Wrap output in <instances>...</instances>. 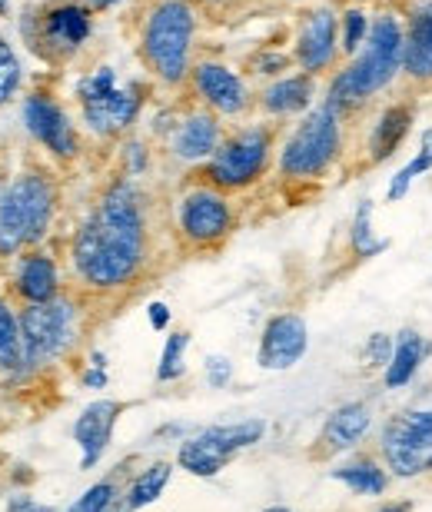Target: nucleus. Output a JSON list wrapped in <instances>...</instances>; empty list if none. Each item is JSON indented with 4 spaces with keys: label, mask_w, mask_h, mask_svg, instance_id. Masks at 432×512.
<instances>
[{
    "label": "nucleus",
    "mask_w": 432,
    "mask_h": 512,
    "mask_svg": "<svg viewBox=\"0 0 432 512\" xmlns=\"http://www.w3.org/2000/svg\"><path fill=\"white\" fill-rule=\"evenodd\" d=\"M123 413V406L117 399H94L80 409L77 423H74V443L80 449V469H97L100 459L107 456V449L113 443V429Z\"/></svg>",
    "instance_id": "nucleus-16"
},
{
    "label": "nucleus",
    "mask_w": 432,
    "mask_h": 512,
    "mask_svg": "<svg viewBox=\"0 0 432 512\" xmlns=\"http://www.w3.org/2000/svg\"><path fill=\"white\" fill-rule=\"evenodd\" d=\"M343 114L323 100L283 140L276 167L286 180H320L343 153Z\"/></svg>",
    "instance_id": "nucleus-5"
},
{
    "label": "nucleus",
    "mask_w": 432,
    "mask_h": 512,
    "mask_svg": "<svg viewBox=\"0 0 432 512\" xmlns=\"http://www.w3.org/2000/svg\"><path fill=\"white\" fill-rule=\"evenodd\" d=\"M260 512H293L290 506H266V509H260Z\"/></svg>",
    "instance_id": "nucleus-46"
},
{
    "label": "nucleus",
    "mask_w": 432,
    "mask_h": 512,
    "mask_svg": "<svg viewBox=\"0 0 432 512\" xmlns=\"http://www.w3.org/2000/svg\"><path fill=\"white\" fill-rule=\"evenodd\" d=\"M173 469H177V463H170V459H153L150 466H143L137 476L130 479V486L123 489V496H127L130 509H147L153 506L157 499L167 493L170 479H173Z\"/></svg>",
    "instance_id": "nucleus-28"
},
{
    "label": "nucleus",
    "mask_w": 432,
    "mask_h": 512,
    "mask_svg": "<svg viewBox=\"0 0 432 512\" xmlns=\"http://www.w3.org/2000/svg\"><path fill=\"white\" fill-rule=\"evenodd\" d=\"M413 509H416L413 499H383L373 512H413Z\"/></svg>",
    "instance_id": "nucleus-43"
},
{
    "label": "nucleus",
    "mask_w": 432,
    "mask_h": 512,
    "mask_svg": "<svg viewBox=\"0 0 432 512\" xmlns=\"http://www.w3.org/2000/svg\"><path fill=\"white\" fill-rule=\"evenodd\" d=\"M376 443L406 446L413 453H432V409H406V413L389 416L379 429Z\"/></svg>",
    "instance_id": "nucleus-24"
},
{
    "label": "nucleus",
    "mask_w": 432,
    "mask_h": 512,
    "mask_svg": "<svg viewBox=\"0 0 432 512\" xmlns=\"http://www.w3.org/2000/svg\"><path fill=\"white\" fill-rule=\"evenodd\" d=\"M223 143V130H220V117L213 110H193L180 120L170 133V153L183 163H203Z\"/></svg>",
    "instance_id": "nucleus-18"
},
{
    "label": "nucleus",
    "mask_w": 432,
    "mask_h": 512,
    "mask_svg": "<svg viewBox=\"0 0 432 512\" xmlns=\"http://www.w3.org/2000/svg\"><path fill=\"white\" fill-rule=\"evenodd\" d=\"M376 456L383 459V466L389 469V476H393L396 483H409V479L426 476V456L413 453V449H406V446L376 443Z\"/></svg>",
    "instance_id": "nucleus-32"
},
{
    "label": "nucleus",
    "mask_w": 432,
    "mask_h": 512,
    "mask_svg": "<svg viewBox=\"0 0 432 512\" xmlns=\"http://www.w3.org/2000/svg\"><path fill=\"white\" fill-rule=\"evenodd\" d=\"M120 496H123V489H120V483L113 476L97 479L94 486H87L84 493H80L74 503L67 506V512H107Z\"/></svg>",
    "instance_id": "nucleus-34"
},
{
    "label": "nucleus",
    "mask_w": 432,
    "mask_h": 512,
    "mask_svg": "<svg viewBox=\"0 0 432 512\" xmlns=\"http://www.w3.org/2000/svg\"><path fill=\"white\" fill-rule=\"evenodd\" d=\"M20 336H24V373L57 363L77 343L74 300L57 296L50 303H27L20 310Z\"/></svg>",
    "instance_id": "nucleus-7"
},
{
    "label": "nucleus",
    "mask_w": 432,
    "mask_h": 512,
    "mask_svg": "<svg viewBox=\"0 0 432 512\" xmlns=\"http://www.w3.org/2000/svg\"><path fill=\"white\" fill-rule=\"evenodd\" d=\"M260 107L270 117H293L310 114L316 107V77L310 74H283L260 94Z\"/></svg>",
    "instance_id": "nucleus-22"
},
{
    "label": "nucleus",
    "mask_w": 432,
    "mask_h": 512,
    "mask_svg": "<svg viewBox=\"0 0 432 512\" xmlns=\"http://www.w3.org/2000/svg\"><path fill=\"white\" fill-rule=\"evenodd\" d=\"M403 60H406V17H399L393 7H386L373 14V30H369L363 50L356 57H349L329 77L326 104L339 110L343 117L359 114L376 97L389 94L399 84Z\"/></svg>",
    "instance_id": "nucleus-2"
},
{
    "label": "nucleus",
    "mask_w": 432,
    "mask_h": 512,
    "mask_svg": "<svg viewBox=\"0 0 432 512\" xmlns=\"http://www.w3.org/2000/svg\"><path fill=\"white\" fill-rule=\"evenodd\" d=\"M273 133L270 127L253 124L223 137L220 150L207 163V177L216 190H243L256 183L270 167Z\"/></svg>",
    "instance_id": "nucleus-8"
},
{
    "label": "nucleus",
    "mask_w": 432,
    "mask_h": 512,
    "mask_svg": "<svg viewBox=\"0 0 432 512\" xmlns=\"http://www.w3.org/2000/svg\"><path fill=\"white\" fill-rule=\"evenodd\" d=\"M77 100L84 124L97 137H120L137 124L143 110V90L133 84H120L113 67H97L77 80Z\"/></svg>",
    "instance_id": "nucleus-6"
},
{
    "label": "nucleus",
    "mask_w": 432,
    "mask_h": 512,
    "mask_svg": "<svg viewBox=\"0 0 432 512\" xmlns=\"http://www.w3.org/2000/svg\"><path fill=\"white\" fill-rule=\"evenodd\" d=\"M286 64H290V57L286 54H263V57L253 60L256 74H266V77H283Z\"/></svg>",
    "instance_id": "nucleus-40"
},
{
    "label": "nucleus",
    "mask_w": 432,
    "mask_h": 512,
    "mask_svg": "<svg viewBox=\"0 0 432 512\" xmlns=\"http://www.w3.org/2000/svg\"><path fill=\"white\" fill-rule=\"evenodd\" d=\"M147 167H150L147 147H143L140 140H130L127 147H123V170H127V177H140Z\"/></svg>",
    "instance_id": "nucleus-38"
},
{
    "label": "nucleus",
    "mask_w": 432,
    "mask_h": 512,
    "mask_svg": "<svg viewBox=\"0 0 432 512\" xmlns=\"http://www.w3.org/2000/svg\"><path fill=\"white\" fill-rule=\"evenodd\" d=\"M14 290L24 303H50L60 296V270L54 256L47 253H27L17 263Z\"/></svg>",
    "instance_id": "nucleus-23"
},
{
    "label": "nucleus",
    "mask_w": 432,
    "mask_h": 512,
    "mask_svg": "<svg viewBox=\"0 0 432 512\" xmlns=\"http://www.w3.org/2000/svg\"><path fill=\"white\" fill-rule=\"evenodd\" d=\"M197 433L207 439L210 446L220 449L223 456H236L243 449H253L256 443H263L266 436V419L250 416V419H236V423H216L207 429H197Z\"/></svg>",
    "instance_id": "nucleus-25"
},
{
    "label": "nucleus",
    "mask_w": 432,
    "mask_h": 512,
    "mask_svg": "<svg viewBox=\"0 0 432 512\" xmlns=\"http://www.w3.org/2000/svg\"><path fill=\"white\" fill-rule=\"evenodd\" d=\"M329 479L363 499H386L389 486L396 483L376 453H353L346 463H339L333 473H329Z\"/></svg>",
    "instance_id": "nucleus-21"
},
{
    "label": "nucleus",
    "mask_w": 432,
    "mask_h": 512,
    "mask_svg": "<svg viewBox=\"0 0 432 512\" xmlns=\"http://www.w3.org/2000/svg\"><path fill=\"white\" fill-rule=\"evenodd\" d=\"M177 227L193 247H216L233 230V207L226 193L216 190L213 183L187 190L177 207Z\"/></svg>",
    "instance_id": "nucleus-9"
},
{
    "label": "nucleus",
    "mask_w": 432,
    "mask_h": 512,
    "mask_svg": "<svg viewBox=\"0 0 432 512\" xmlns=\"http://www.w3.org/2000/svg\"><path fill=\"white\" fill-rule=\"evenodd\" d=\"M24 127L30 130V137L54 153V157L74 160L80 150L77 127L70 124V117L64 114V107L57 100H50L47 94H34L24 100Z\"/></svg>",
    "instance_id": "nucleus-13"
},
{
    "label": "nucleus",
    "mask_w": 432,
    "mask_h": 512,
    "mask_svg": "<svg viewBox=\"0 0 432 512\" xmlns=\"http://www.w3.org/2000/svg\"><path fill=\"white\" fill-rule=\"evenodd\" d=\"M403 77L416 87H432V0H416L406 10Z\"/></svg>",
    "instance_id": "nucleus-19"
},
{
    "label": "nucleus",
    "mask_w": 432,
    "mask_h": 512,
    "mask_svg": "<svg viewBox=\"0 0 432 512\" xmlns=\"http://www.w3.org/2000/svg\"><path fill=\"white\" fill-rule=\"evenodd\" d=\"M107 512H133V509H130V503H127V496H120L117 503H113V506H110Z\"/></svg>",
    "instance_id": "nucleus-45"
},
{
    "label": "nucleus",
    "mask_w": 432,
    "mask_h": 512,
    "mask_svg": "<svg viewBox=\"0 0 432 512\" xmlns=\"http://www.w3.org/2000/svg\"><path fill=\"white\" fill-rule=\"evenodd\" d=\"M7 512H60L57 506H47V503H37L34 496L27 493H17L7 499Z\"/></svg>",
    "instance_id": "nucleus-41"
},
{
    "label": "nucleus",
    "mask_w": 432,
    "mask_h": 512,
    "mask_svg": "<svg viewBox=\"0 0 432 512\" xmlns=\"http://www.w3.org/2000/svg\"><path fill=\"white\" fill-rule=\"evenodd\" d=\"M376 429V413L373 406L363 399L353 403H339L333 413L326 416V423L320 429V456H349L373 436Z\"/></svg>",
    "instance_id": "nucleus-14"
},
{
    "label": "nucleus",
    "mask_w": 432,
    "mask_h": 512,
    "mask_svg": "<svg viewBox=\"0 0 432 512\" xmlns=\"http://www.w3.org/2000/svg\"><path fill=\"white\" fill-rule=\"evenodd\" d=\"M187 350H190V333L173 330L167 336V343H163V350H160L157 383H177L187 376Z\"/></svg>",
    "instance_id": "nucleus-33"
},
{
    "label": "nucleus",
    "mask_w": 432,
    "mask_h": 512,
    "mask_svg": "<svg viewBox=\"0 0 432 512\" xmlns=\"http://www.w3.org/2000/svg\"><path fill=\"white\" fill-rule=\"evenodd\" d=\"M426 476H432V453L426 456Z\"/></svg>",
    "instance_id": "nucleus-47"
},
{
    "label": "nucleus",
    "mask_w": 432,
    "mask_h": 512,
    "mask_svg": "<svg viewBox=\"0 0 432 512\" xmlns=\"http://www.w3.org/2000/svg\"><path fill=\"white\" fill-rule=\"evenodd\" d=\"M432 356V343L426 340L416 326H403L396 333V346H393V356H389V366L379 376H383V389H406L416 383L419 370L423 363Z\"/></svg>",
    "instance_id": "nucleus-20"
},
{
    "label": "nucleus",
    "mask_w": 432,
    "mask_h": 512,
    "mask_svg": "<svg viewBox=\"0 0 432 512\" xmlns=\"http://www.w3.org/2000/svg\"><path fill=\"white\" fill-rule=\"evenodd\" d=\"M416 124V107L409 100H389L379 107V114L373 117L366 133V157L369 163H386L393 160L399 147L406 143V137L413 133Z\"/></svg>",
    "instance_id": "nucleus-17"
},
{
    "label": "nucleus",
    "mask_w": 432,
    "mask_h": 512,
    "mask_svg": "<svg viewBox=\"0 0 432 512\" xmlns=\"http://www.w3.org/2000/svg\"><path fill=\"white\" fill-rule=\"evenodd\" d=\"M233 373H236V366H233L230 356L210 353L207 360H203V376H207L210 389H226V386L233 383Z\"/></svg>",
    "instance_id": "nucleus-37"
},
{
    "label": "nucleus",
    "mask_w": 432,
    "mask_h": 512,
    "mask_svg": "<svg viewBox=\"0 0 432 512\" xmlns=\"http://www.w3.org/2000/svg\"><path fill=\"white\" fill-rule=\"evenodd\" d=\"M147 260V213L130 177L113 180L70 243V266L97 293L123 290Z\"/></svg>",
    "instance_id": "nucleus-1"
},
{
    "label": "nucleus",
    "mask_w": 432,
    "mask_h": 512,
    "mask_svg": "<svg viewBox=\"0 0 432 512\" xmlns=\"http://www.w3.org/2000/svg\"><path fill=\"white\" fill-rule=\"evenodd\" d=\"M84 4H87L90 10H110V7L123 4V0H84Z\"/></svg>",
    "instance_id": "nucleus-44"
},
{
    "label": "nucleus",
    "mask_w": 432,
    "mask_h": 512,
    "mask_svg": "<svg viewBox=\"0 0 432 512\" xmlns=\"http://www.w3.org/2000/svg\"><path fill=\"white\" fill-rule=\"evenodd\" d=\"M426 173H432V127L419 130L416 153L399 167L386 183V203H403L409 197V190L416 187V180H423Z\"/></svg>",
    "instance_id": "nucleus-26"
},
{
    "label": "nucleus",
    "mask_w": 432,
    "mask_h": 512,
    "mask_svg": "<svg viewBox=\"0 0 432 512\" xmlns=\"http://www.w3.org/2000/svg\"><path fill=\"white\" fill-rule=\"evenodd\" d=\"M94 34V10L87 4H57L40 17V50L54 57H70Z\"/></svg>",
    "instance_id": "nucleus-15"
},
{
    "label": "nucleus",
    "mask_w": 432,
    "mask_h": 512,
    "mask_svg": "<svg viewBox=\"0 0 432 512\" xmlns=\"http://www.w3.org/2000/svg\"><path fill=\"white\" fill-rule=\"evenodd\" d=\"M20 87V64L14 57V50L4 37H0V104H7Z\"/></svg>",
    "instance_id": "nucleus-36"
},
{
    "label": "nucleus",
    "mask_w": 432,
    "mask_h": 512,
    "mask_svg": "<svg viewBox=\"0 0 432 512\" xmlns=\"http://www.w3.org/2000/svg\"><path fill=\"white\" fill-rule=\"evenodd\" d=\"M193 37H197V10H193L190 0H160L143 20V64L163 84H183L193 74Z\"/></svg>",
    "instance_id": "nucleus-3"
},
{
    "label": "nucleus",
    "mask_w": 432,
    "mask_h": 512,
    "mask_svg": "<svg viewBox=\"0 0 432 512\" xmlns=\"http://www.w3.org/2000/svg\"><path fill=\"white\" fill-rule=\"evenodd\" d=\"M193 90L207 104L216 117H240L250 107V90H246L243 77L233 67L220 64V60H200L193 67Z\"/></svg>",
    "instance_id": "nucleus-12"
},
{
    "label": "nucleus",
    "mask_w": 432,
    "mask_h": 512,
    "mask_svg": "<svg viewBox=\"0 0 432 512\" xmlns=\"http://www.w3.org/2000/svg\"><path fill=\"white\" fill-rule=\"evenodd\" d=\"M80 383H84V389H107L110 376H107V356L104 353H94L90 356V366L84 370V376H80Z\"/></svg>",
    "instance_id": "nucleus-39"
},
{
    "label": "nucleus",
    "mask_w": 432,
    "mask_h": 512,
    "mask_svg": "<svg viewBox=\"0 0 432 512\" xmlns=\"http://www.w3.org/2000/svg\"><path fill=\"white\" fill-rule=\"evenodd\" d=\"M393 346H396V333H386V330L369 333L363 346H359V363H363V370L383 373L389 366V356H393Z\"/></svg>",
    "instance_id": "nucleus-35"
},
{
    "label": "nucleus",
    "mask_w": 432,
    "mask_h": 512,
    "mask_svg": "<svg viewBox=\"0 0 432 512\" xmlns=\"http://www.w3.org/2000/svg\"><path fill=\"white\" fill-rule=\"evenodd\" d=\"M230 466V456H223L220 449L210 446L200 433H193L187 439H180L177 446V469L197 476V479H213Z\"/></svg>",
    "instance_id": "nucleus-27"
},
{
    "label": "nucleus",
    "mask_w": 432,
    "mask_h": 512,
    "mask_svg": "<svg viewBox=\"0 0 432 512\" xmlns=\"http://www.w3.org/2000/svg\"><path fill=\"white\" fill-rule=\"evenodd\" d=\"M0 370L24 373V336H20V313L0 300Z\"/></svg>",
    "instance_id": "nucleus-30"
},
{
    "label": "nucleus",
    "mask_w": 432,
    "mask_h": 512,
    "mask_svg": "<svg viewBox=\"0 0 432 512\" xmlns=\"http://www.w3.org/2000/svg\"><path fill=\"white\" fill-rule=\"evenodd\" d=\"M57 190L44 173H20L0 187V256H14L47 237Z\"/></svg>",
    "instance_id": "nucleus-4"
},
{
    "label": "nucleus",
    "mask_w": 432,
    "mask_h": 512,
    "mask_svg": "<svg viewBox=\"0 0 432 512\" xmlns=\"http://www.w3.org/2000/svg\"><path fill=\"white\" fill-rule=\"evenodd\" d=\"M369 30H373V14L366 10V4H349L339 14V50H343V57H356L363 50Z\"/></svg>",
    "instance_id": "nucleus-31"
},
{
    "label": "nucleus",
    "mask_w": 432,
    "mask_h": 512,
    "mask_svg": "<svg viewBox=\"0 0 432 512\" xmlns=\"http://www.w3.org/2000/svg\"><path fill=\"white\" fill-rule=\"evenodd\" d=\"M373 213H376L373 200H359L353 223H349V250H353L356 260H376L379 253L389 250V240L373 230Z\"/></svg>",
    "instance_id": "nucleus-29"
},
{
    "label": "nucleus",
    "mask_w": 432,
    "mask_h": 512,
    "mask_svg": "<svg viewBox=\"0 0 432 512\" xmlns=\"http://www.w3.org/2000/svg\"><path fill=\"white\" fill-rule=\"evenodd\" d=\"M306 353H310V323L300 313H273L260 333L256 366L266 373H286Z\"/></svg>",
    "instance_id": "nucleus-11"
},
{
    "label": "nucleus",
    "mask_w": 432,
    "mask_h": 512,
    "mask_svg": "<svg viewBox=\"0 0 432 512\" xmlns=\"http://www.w3.org/2000/svg\"><path fill=\"white\" fill-rule=\"evenodd\" d=\"M339 54H343L339 50V14L329 4L306 10L293 44V60L300 64V70L310 77H320L326 70H333Z\"/></svg>",
    "instance_id": "nucleus-10"
},
{
    "label": "nucleus",
    "mask_w": 432,
    "mask_h": 512,
    "mask_svg": "<svg viewBox=\"0 0 432 512\" xmlns=\"http://www.w3.org/2000/svg\"><path fill=\"white\" fill-rule=\"evenodd\" d=\"M147 320H150V330H157V333L170 330V306L160 303V300H153L147 306Z\"/></svg>",
    "instance_id": "nucleus-42"
},
{
    "label": "nucleus",
    "mask_w": 432,
    "mask_h": 512,
    "mask_svg": "<svg viewBox=\"0 0 432 512\" xmlns=\"http://www.w3.org/2000/svg\"><path fill=\"white\" fill-rule=\"evenodd\" d=\"M349 4H376V0H349Z\"/></svg>",
    "instance_id": "nucleus-48"
}]
</instances>
